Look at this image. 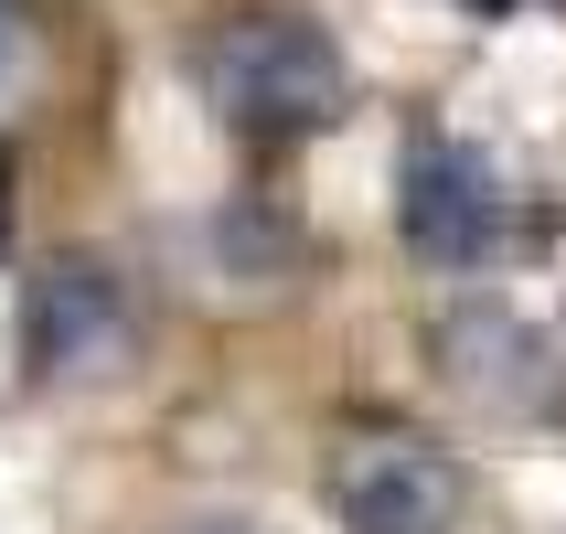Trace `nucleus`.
I'll use <instances>...</instances> for the list:
<instances>
[{
	"instance_id": "obj_1",
	"label": "nucleus",
	"mask_w": 566,
	"mask_h": 534,
	"mask_svg": "<svg viewBox=\"0 0 566 534\" xmlns=\"http://www.w3.org/2000/svg\"><path fill=\"white\" fill-rule=\"evenodd\" d=\"M203 107H214L235 139H311L353 107V64L332 54V32L289 22V11H247V22H224L203 54Z\"/></svg>"
},
{
	"instance_id": "obj_9",
	"label": "nucleus",
	"mask_w": 566,
	"mask_h": 534,
	"mask_svg": "<svg viewBox=\"0 0 566 534\" xmlns=\"http://www.w3.org/2000/svg\"><path fill=\"white\" fill-rule=\"evenodd\" d=\"M471 11H503V0H471Z\"/></svg>"
},
{
	"instance_id": "obj_7",
	"label": "nucleus",
	"mask_w": 566,
	"mask_h": 534,
	"mask_svg": "<svg viewBox=\"0 0 566 534\" xmlns=\"http://www.w3.org/2000/svg\"><path fill=\"white\" fill-rule=\"evenodd\" d=\"M0 224H11V182H0Z\"/></svg>"
},
{
	"instance_id": "obj_3",
	"label": "nucleus",
	"mask_w": 566,
	"mask_h": 534,
	"mask_svg": "<svg viewBox=\"0 0 566 534\" xmlns=\"http://www.w3.org/2000/svg\"><path fill=\"white\" fill-rule=\"evenodd\" d=\"M343 534H460V460L428 439H353L332 460Z\"/></svg>"
},
{
	"instance_id": "obj_8",
	"label": "nucleus",
	"mask_w": 566,
	"mask_h": 534,
	"mask_svg": "<svg viewBox=\"0 0 566 534\" xmlns=\"http://www.w3.org/2000/svg\"><path fill=\"white\" fill-rule=\"evenodd\" d=\"M192 534H235V524H192Z\"/></svg>"
},
{
	"instance_id": "obj_4",
	"label": "nucleus",
	"mask_w": 566,
	"mask_h": 534,
	"mask_svg": "<svg viewBox=\"0 0 566 534\" xmlns=\"http://www.w3.org/2000/svg\"><path fill=\"white\" fill-rule=\"evenodd\" d=\"M22 343L43 375H118L128 364V300L107 268H43L32 279V321H22Z\"/></svg>"
},
{
	"instance_id": "obj_5",
	"label": "nucleus",
	"mask_w": 566,
	"mask_h": 534,
	"mask_svg": "<svg viewBox=\"0 0 566 534\" xmlns=\"http://www.w3.org/2000/svg\"><path fill=\"white\" fill-rule=\"evenodd\" d=\"M449 375H460V396H481V407H503V417H535L545 396H556L545 343L524 321H503V311H460L449 321Z\"/></svg>"
},
{
	"instance_id": "obj_6",
	"label": "nucleus",
	"mask_w": 566,
	"mask_h": 534,
	"mask_svg": "<svg viewBox=\"0 0 566 534\" xmlns=\"http://www.w3.org/2000/svg\"><path fill=\"white\" fill-rule=\"evenodd\" d=\"M32 86H43V32H32L22 0H0V118H22Z\"/></svg>"
},
{
	"instance_id": "obj_2",
	"label": "nucleus",
	"mask_w": 566,
	"mask_h": 534,
	"mask_svg": "<svg viewBox=\"0 0 566 534\" xmlns=\"http://www.w3.org/2000/svg\"><path fill=\"white\" fill-rule=\"evenodd\" d=\"M396 224L428 268H492L513 247V192L471 139H417L396 171Z\"/></svg>"
}]
</instances>
